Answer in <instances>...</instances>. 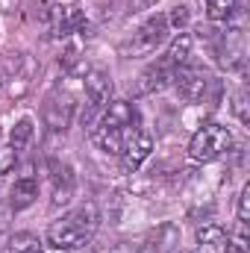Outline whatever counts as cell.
I'll return each mask as SVG.
<instances>
[{"mask_svg":"<svg viewBox=\"0 0 250 253\" xmlns=\"http://www.w3.org/2000/svg\"><path fill=\"white\" fill-rule=\"evenodd\" d=\"M100 224V212L94 203H83L77 206L74 212H68L65 218L53 221L47 227V242L56 248V251H77L83 245H88V239L94 236Z\"/></svg>","mask_w":250,"mask_h":253,"instance_id":"6da1fadb","label":"cell"},{"mask_svg":"<svg viewBox=\"0 0 250 253\" xmlns=\"http://www.w3.org/2000/svg\"><path fill=\"white\" fill-rule=\"evenodd\" d=\"M233 147V135L224 124H203L188 141V156L194 162H215L224 153H230Z\"/></svg>","mask_w":250,"mask_h":253,"instance_id":"7a4b0ae2","label":"cell"},{"mask_svg":"<svg viewBox=\"0 0 250 253\" xmlns=\"http://www.w3.org/2000/svg\"><path fill=\"white\" fill-rule=\"evenodd\" d=\"M165 33H168V18H165V15H150V18L132 33L129 53H132V56H144V53L156 50V47L165 42Z\"/></svg>","mask_w":250,"mask_h":253,"instance_id":"3957f363","label":"cell"},{"mask_svg":"<svg viewBox=\"0 0 250 253\" xmlns=\"http://www.w3.org/2000/svg\"><path fill=\"white\" fill-rule=\"evenodd\" d=\"M245 30L242 27H230L221 39H218V62L227 71H236V68H245Z\"/></svg>","mask_w":250,"mask_h":253,"instance_id":"277c9868","label":"cell"},{"mask_svg":"<svg viewBox=\"0 0 250 253\" xmlns=\"http://www.w3.org/2000/svg\"><path fill=\"white\" fill-rule=\"evenodd\" d=\"M174 85H177V91L186 97V100H200L203 94H206V85H209V77L200 71V68H191V65H180L177 71H174Z\"/></svg>","mask_w":250,"mask_h":253,"instance_id":"5b68a950","label":"cell"},{"mask_svg":"<svg viewBox=\"0 0 250 253\" xmlns=\"http://www.w3.org/2000/svg\"><path fill=\"white\" fill-rule=\"evenodd\" d=\"M150 150H153V138H150V132H144V129H132V132L126 135V141H124V150H121L124 171H135V168H141V162L150 156Z\"/></svg>","mask_w":250,"mask_h":253,"instance_id":"8992f818","label":"cell"},{"mask_svg":"<svg viewBox=\"0 0 250 253\" xmlns=\"http://www.w3.org/2000/svg\"><path fill=\"white\" fill-rule=\"evenodd\" d=\"M177 245H180V227L159 224L156 230L147 233V239L141 242V248H135V253H174Z\"/></svg>","mask_w":250,"mask_h":253,"instance_id":"52a82bcc","label":"cell"},{"mask_svg":"<svg viewBox=\"0 0 250 253\" xmlns=\"http://www.w3.org/2000/svg\"><path fill=\"white\" fill-rule=\"evenodd\" d=\"M171 77H174V71H171V65L165 62V59L147 65L141 71L138 83H135V94H156V91H162L171 83Z\"/></svg>","mask_w":250,"mask_h":253,"instance_id":"ba28073f","label":"cell"},{"mask_svg":"<svg viewBox=\"0 0 250 253\" xmlns=\"http://www.w3.org/2000/svg\"><path fill=\"white\" fill-rule=\"evenodd\" d=\"M233 239L221 224H203L197 227V253H230Z\"/></svg>","mask_w":250,"mask_h":253,"instance_id":"9c48e42d","label":"cell"},{"mask_svg":"<svg viewBox=\"0 0 250 253\" xmlns=\"http://www.w3.org/2000/svg\"><path fill=\"white\" fill-rule=\"evenodd\" d=\"M85 97L91 109H106V103L112 100V77L106 71H91L85 77Z\"/></svg>","mask_w":250,"mask_h":253,"instance_id":"30bf717a","label":"cell"},{"mask_svg":"<svg viewBox=\"0 0 250 253\" xmlns=\"http://www.w3.org/2000/svg\"><path fill=\"white\" fill-rule=\"evenodd\" d=\"M74 121V103H71V97H59V94H53V97H47V103H44V124L50 126L53 132H62L68 129Z\"/></svg>","mask_w":250,"mask_h":253,"instance_id":"8fae6325","label":"cell"},{"mask_svg":"<svg viewBox=\"0 0 250 253\" xmlns=\"http://www.w3.org/2000/svg\"><path fill=\"white\" fill-rule=\"evenodd\" d=\"M100 124L121 126V129L132 126V129H135V124H138V112H135V106H132L129 100H109L106 109H103V121H100Z\"/></svg>","mask_w":250,"mask_h":253,"instance_id":"7c38bea8","label":"cell"},{"mask_svg":"<svg viewBox=\"0 0 250 253\" xmlns=\"http://www.w3.org/2000/svg\"><path fill=\"white\" fill-rule=\"evenodd\" d=\"M36 197H39V183H36V177H21V180H15V186H12L9 203H12V209L18 212V209L33 206Z\"/></svg>","mask_w":250,"mask_h":253,"instance_id":"4fadbf2b","label":"cell"},{"mask_svg":"<svg viewBox=\"0 0 250 253\" xmlns=\"http://www.w3.org/2000/svg\"><path fill=\"white\" fill-rule=\"evenodd\" d=\"M94 141L100 144V150H106V153H118V156H121L124 141H126V129H121V126L100 124L97 129H94Z\"/></svg>","mask_w":250,"mask_h":253,"instance_id":"5bb4252c","label":"cell"},{"mask_svg":"<svg viewBox=\"0 0 250 253\" xmlns=\"http://www.w3.org/2000/svg\"><path fill=\"white\" fill-rule=\"evenodd\" d=\"M85 30V18L77 6H62L59 9V18H56V36L65 39L71 33H83Z\"/></svg>","mask_w":250,"mask_h":253,"instance_id":"9a60e30c","label":"cell"},{"mask_svg":"<svg viewBox=\"0 0 250 253\" xmlns=\"http://www.w3.org/2000/svg\"><path fill=\"white\" fill-rule=\"evenodd\" d=\"M53 168V203H68L71 200V189H74V174H71V168L68 165H59V162H53L50 165Z\"/></svg>","mask_w":250,"mask_h":253,"instance_id":"2e32d148","label":"cell"},{"mask_svg":"<svg viewBox=\"0 0 250 253\" xmlns=\"http://www.w3.org/2000/svg\"><path fill=\"white\" fill-rule=\"evenodd\" d=\"M191 44H194V39H191L188 33H180V36L171 42V47H168V53H165V62L171 65V68L188 65V56H191Z\"/></svg>","mask_w":250,"mask_h":253,"instance_id":"e0dca14e","label":"cell"},{"mask_svg":"<svg viewBox=\"0 0 250 253\" xmlns=\"http://www.w3.org/2000/svg\"><path fill=\"white\" fill-rule=\"evenodd\" d=\"M33 135H36V126L30 118H21L18 124L12 126V132H9V147L18 153V150H27L30 147V141H33Z\"/></svg>","mask_w":250,"mask_h":253,"instance_id":"ac0fdd59","label":"cell"},{"mask_svg":"<svg viewBox=\"0 0 250 253\" xmlns=\"http://www.w3.org/2000/svg\"><path fill=\"white\" fill-rule=\"evenodd\" d=\"M209 21H230L236 12V0H203Z\"/></svg>","mask_w":250,"mask_h":253,"instance_id":"d6986e66","label":"cell"},{"mask_svg":"<svg viewBox=\"0 0 250 253\" xmlns=\"http://www.w3.org/2000/svg\"><path fill=\"white\" fill-rule=\"evenodd\" d=\"M233 112H236V118H239L242 124H250V115H248V94H245V91H239V94H236V100H233Z\"/></svg>","mask_w":250,"mask_h":253,"instance_id":"ffe728a7","label":"cell"},{"mask_svg":"<svg viewBox=\"0 0 250 253\" xmlns=\"http://www.w3.org/2000/svg\"><path fill=\"white\" fill-rule=\"evenodd\" d=\"M186 24H188V6H177V9L171 12V18H168V27H177V30L183 33Z\"/></svg>","mask_w":250,"mask_h":253,"instance_id":"44dd1931","label":"cell"},{"mask_svg":"<svg viewBox=\"0 0 250 253\" xmlns=\"http://www.w3.org/2000/svg\"><path fill=\"white\" fill-rule=\"evenodd\" d=\"M248 218H250V186H245L242 194H239V221L248 224Z\"/></svg>","mask_w":250,"mask_h":253,"instance_id":"7402d4cb","label":"cell"},{"mask_svg":"<svg viewBox=\"0 0 250 253\" xmlns=\"http://www.w3.org/2000/svg\"><path fill=\"white\" fill-rule=\"evenodd\" d=\"M39 242H36V236L33 233H18L15 239H12V251H27V248H36Z\"/></svg>","mask_w":250,"mask_h":253,"instance_id":"603a6c76","label":"cell"},{"mask_svg":"<svg viewBox=\"0 0 250 253\" xmlns=\"http://www.w3.org/2000/svg\"><path fill=\"white\" fill-rule=\"evenodd\" d=\"M109 253H135V245H129V242H118Z\"/></svg>","mask_w":250,"mask_h":253,"instance_id":"cb8c5ba5","label":"cell"},{"mask_svg":"<svg viewBox=\"0 0 250 253\" xmlns=\"http://www.w3.org/2000/svg\"><path fill=\"white\" fill-rule=\"evenodd\" d=\"M18 9V0H0V12H15Z\"/></svg>","mask_w":250,"mask_h":253,"instance_id":"d4e9b609","label":"cell"},{"mask_svg":"<svg viewBox=\"0 0 250 253\" xmlns=\"http://www.w3.org/2000/svg\"><path fill=\"white\" fill-rule=\"evenodd\" d=\"M12 253H44V251H42V248L36 245V248H27V251H12Z\"/></svg>","mask_w":250,"mask_h":253,"instance_id":"484cf974","label":"cell"},{"mask_svg":"<svg viewBox=\"0 0 250 253\" xmlns=\"http://www.w3.org/2000/svg\"><path fill=\"white\" fill-rule=\"evenodd\" d=\"M0 88H3V74H0Z\"/></svg>","mask_w":250,"mask_h":253,"instance_id":"4316f807","label":"cell"},{"mask_svg":"<svg viewBox=\"0 0 250 253\" xmlns=\"http://www.w3.org/2000/svg\"><path fill=\"white\" fill-rule=\"evenodd\" d=\"M236 253H245V251H236Z\"/></svg>","mask_w":250,"mask_h":253,"instance_id":"83f0119b","label":"cell"}]
</instances>
